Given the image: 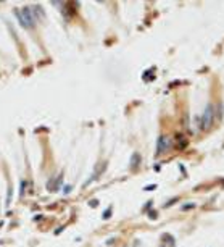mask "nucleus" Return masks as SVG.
I'll return each instance as SVG.
<instances>
[{
  "label": "nucleus",
  "instance_id": "1",
  "mask_svg": "<svg viewBox=\"0 0 224 247\" xmlns=\"http://www.w3.org/2000/svg\"><path fill=\"white\" fill-rule=\"evenodd\" d=\"M16 18L19 19L23 28H32L34 23H36V18H34V13L31 10V7H23L21 10L16 11Z\"/></svg>",
  "mask_w": 224,
  "mask_h": 247
},
{
  "label": "nucleus",
  "instance_id": "2",
  "mask_svg": "<svg viewBox=\"0 0 224 247\" xmlns=\"http://www.w3.org/2000/svg\"><path fill=\"white\" fill-rule=\"evenodd\" d=\"M213 120H214V107L213 105H208L202 116V128L203 129H208L211 124H213Z\"/></svg>",
  "mask_w": 224,
  "mask_h": 247
},
{
  "label": "nucleus",
  "instance_id": "3",
  "mask_svg": "<svg viewBox=\"0 0 224 247\" xmlns=\"http://www.w3.org/2000/svg\"><path fill=\"white\" fill-rule=\"evenodd\" d=\"M169 147H171V141H169L166 136H160L158 137V146H157V155H161L164 152H168Z\"/></svg>",
  "mask_w": 224,
  "mask_h": 247
},
{
  "label": "nucleus",
  "instance_id": "4",
  "mask_svg": "<svg viewBox=\"0 0 224 247\" xmlns=\"http://www.w3.org/2000/svg\"><path fill=\"white\" fill-rule=\"evenodd\" d=\"M139 161H140L139 154H134V155H132V161H131V168H135V166L139 165Z\"/></svg>",
  "mask_w": 224,
  "mask_h": 247
},
{
  "label": "nucleus",
  "instance_id": "5",
  "mask_svg": "<svg viewBox=\"0 0 224 247\" xmlns=\"http://www.w3.org/2000/svg\"><path fill=\"white\" fill-rule=\"evenodd\" d=\"M11 202V187H8V197H7V205H10Z\"/></svg>",
  "mask_w": 224,
  "mask_h": 247
},
{
  "label": "nucleus",
  "instance_id": "6",
  "mask_svg": "<svg viewBox=\"0 0 224 247\" xmlns=\"http://www.w3.org/2000/svg\"><path fill=\"white\" fill-rule=\"evenodd\" d=\"M110 215H111V212H110V210H108V212H107V213H105V215H103V218H108V217H110Z\"/></svg>",
  "mask_w": 224,
  "mask_h": 247
}]
</instances>
